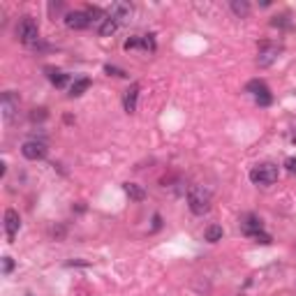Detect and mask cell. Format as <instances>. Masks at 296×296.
Segmentation results:
<instances>
[{
  "label": "cell",
  "instance_id": "obj_2",
  "mask_svg": "<svg viewBox=\"0 0 296 296\" xmlns=\"http://www.w3.org/2000/svg\"><path fill=\"white\" fill-rule=\"evenodd\" d=\"M280 176V169L271 162H264V164H257V167L250 169V181L255 185H273Z\"/></svg>",
  "mask_w": 296,
  "mask_h": 296
},
{
  "label": "cell",
  "instance_id": "obj_25",
  "mask_svg": "<svg viewBox=\"0 0 296 296\" xmlns=\"http://www.w3.org/2000/svg\"><path fill=\"white\" fill-rule=\"evenodd\" d=\"M30 118L33 121H44L47 118V109H35L33 114H30Z\"/></svg>",
  "mask_w": 296,
  "mask_h": 296
},
{
  "label": "cell",
  "instance_id": "obj_7",
  "mask_svg": "<svg viewBox=\"0 0 296 296\" xmlns=\"http://www.w3.org/2000/svg\"><path fill=\"white\" fill-rule=\"evenodd\" d=\"M241 231L245 236H250V238H252L255 234H259V231H264L262 218L255 216V213H245V216L241 218Z\"/></svg>",
  "mask_w": 296,
  "mask_h": 296
},
{
  "label": "cell",
  "instance_id": "obj_15",
  "mask_svg": "<svg viewBox=\"0 0 296 296\" xmlns=\"http://www.w3.org/2000/svg\"><path fill=\"white\" fill-rule=\"evenodd\" d=\"M116 30H118V21L111 19V16H107V19H104L100 26H97V33H100L102 37H109V35H114Z\"/></svg>",
  "mask_w": 296,
  "mask_h": 296
},
{
  "label": "cell",
  "instance_id": "obj_11",
  "mask_svg": "<svg viewBox=\"0 0 296 296\" xmlns=\"http://www.w3.org/2000/svg\"><path fill=\"white\" fill-rule=\"evenodd\" d=\"M137 100H139V83H132L125 90V95H123V107H125L128 114H135L137 111Z\"/></svg>",
  "mask_w": 296,
  "mask_h": 296
},
{
  "label": "cell",
  "instance_id": "obj_1",
  "mask_svg": "<svg viewBox=\"0 0 296 296\" xmlns=\"http://www.w3.org/2000/svg\"><path fill=\"white\" fill-rule=\"evenodd\" d=\"M188 206L195 216H204L211 211V192L204 185H192L188 190Z\"/></svg>",
  "mask_w": 296,
  "mask_h": 296
},
{
  "label": "cell",
  "instance_id": "obj_13",
  "mask_svg": "<svg viewBox=\"0 0 296 296\" xmlns=\"http://www.w3.org/2000/svg\"><path fill=\"white\" fill-rule=\"evenodd\" d=\"M123 190H125V195L132 199V202H144L146 199V190L142 185H137V183H123Z\"/></svg>",
  "mask_w": 296,
  "mask_h": 296
},
{
  "label": "cell",
  "instance_id": "obj_21",
  "mask_svg": "<svg viewBox=\"0 0 296 296\" xmlns=\"http://www.w3.org/2000/svg\"><path fill=\"white\" fill-rule=\"evenodd\" d=\"M137 47H142V37H130V40L123 44V49H125V51H130V49H137Z\"/></svg>",
  "mask_w": 296,
  "mask_h": 296
},
{
  "label": "cell",
  "instance_id": "obj_24",
  "mask_svg": "<svg viewBox=\"0 0 296 296\" xmlns=\"http://www.w3.org/2000/svg\"><path fill=\"white\" fill-rule=\"evenodd\" d=\"M12 269H14V262H12V257H2V273H12Z\"/></svg>",
  "mask_w": 296,
  "mask_h": 296
},
{
  "label": "cell",
  "instance_id": "obj_20",
  "mask_svg": "<svg viewBox=\"0 0 296 296\" xmlns=\"http://www.w3.org/2000/svg\"><path fill=\"white\" fill-rule=\"evenodd\" d=\"M104 72L109 74V76H121V79H125L128 76V72L121 68H114V65H104Z\"/></svg>",
  "mask_w": 296,
  "mask_h": 296
},
{
  "label": "cell",
  "instance_id": "obj_22",
  "mask_svg": "<svg viewBox=\"0 0 296 296\" xmlns=\"http://www.w3.org/2000/svg\"><path fill=\"white\" fill-rule=\"evenodd\" d=\"M252 238H255L257 243H262V245H269V243L273 241V238H271V236L266 234V231H259V234H255V236H252Z\"/></svg>",
  "mask_w": 296,
  "mask_h": 296
},
{
  "label": "cell",
  "instance_id": "obj_3",
  "mask_svg": "<svg viewBox=\"0 0 296 296\" xmlns=\"http://www.w3.org/2000/svg\"><path fill=\"white\" fill-rule=\"evenodd\" d=\"M16 35H19V40L26 47H35L40 42V26H37V21L33 16H23L19 21V26H16Z\"/></svg>",
  "mask_w": 296,
  "mask_h": 296
},
{
  "label": "cell",
  "instance_id": "obj_5",
  "mask_svg": "<svg viewBox=\"0 0 296 296\" xmlns=\"http://www.w3.org/2000/svg\"><path fill=\"white\" fill-rule=\"evenodd\" d=\"M47 153H49L47 144L37 142V139H30V142H26L23 146H21V155H23L26 160H33V162L44 160V157H47Z\"/></svg>",
  "mask_w": 296,
  "mask_h": 296
},
{
  "label": "cell",
  "instance_id": "obj_4",
  "mask_svg": "<svg viewBox=\"0 0 296 296\" xmlns=\"http://www.w3.org/2000/svg\"><path fill=\"white\" fill-rule=\"evenodd\" d=\"M283 54L280 44H271V42H262L259 44V56H257V65L259 68H269L278 61V56Z\"/></svg>",
  "mask_w": 296,
  "mask_h": 296
},
{
  "label": "cell",
  "instance_id": "obj_9",
  "mask_svg": "<svg viewBox=\"0 0 296 296\" xmlns=\"http://www.w3.org/2000/svg\"><path fill=\"white\" fill-rule=\"evenodd\" d=\"M93 21L88 19L86 12H68L65 14V26L72 28V30H86Z\"/></svg>",
  "mask_w": 296,
  "mask_h": 296
},
{
  "label": "cell",
  "instance_id": "obj_27",
  "mask_svg": "<svg viewBox=\"0 0 296 296\" xmlns=\"http://www.w3.org/2000/svg\"><path fill=\"white\" fill-rule=\"evenodd\" d=\"M160 216H153V229H160Z\"/></svg>",
  "mask_w": 296,
  "mask_h": 296
},
{
  "label": "cell",
  "instance_id": "obj_17",
  "mask_svg": "<svg viewBox=\"0 0 296 296\" xmlns=\"http://www.w3.org/2000/svg\"><path fill=\"white\" fill-rule=\"evenodd\" d=\"M231 12L236 14V16H248L250 14V2L248 0H231Z\"/></svg>",
  "mask_w": 296,
  "mask_h": 296
},
{
  "label": "cell",
  "instance_id": "obj_6",
  "mask_svg": "<svg viewBox=\"0 0 296 296\" xmlns=\"http://www.w3.org/2000/svg\"><path fill=\"white\" fill-rule=\"evenodd\" d=\"M245 90L255 95V100H257V104H259V107H269L271 102H273V95H271V90L266 88V83H264V81H259V79L250 81L248 86H245Z\"/></svg>",
  "mask_w": 296,
  "mask_h": 296
},
{
  "label": "cell",
  "instance_id": "obj_16",
  "mask_svg": "<svg viewBox=\"0 0 296 296\" xmlns=\"http://www.w3.org/2000/svg\"><path fill=\"white\" fill-rule=\"evenodd\" d=\"M222 234H224V231H222L220 224H209L206 231H204V238L209 243H218V241H222Z\"/></svg>",
  "mask_w": 296,
  "mask_h": 296
},
{
  "label": "cell",
  "instance_id": "obj_14",
  "mask_svg": "<svg viewBox=\"0 0 296 296\" xmlns=\"http://www.w3.org/2000/svg\"><path fill=\"white\" fill-rule=\"evenodd\" d=\"M90 88V79L88 76H81V79H74V83L70 86V95L72 97H79V95H83Z\"/></svg>",
  "mask_w": 296,
  "mask_h": 296
},
{
  "label": "cell",
  "instance_id": "obj_23",
  "mask_svg": "<svg viewBox=\"0 0 296 296\" xmlns=\"http://www.w3.org/2000/svg\"><path fill=\"white\" fill-rule=\"evenodd\" d=\"M142 47H144V49H150V51H155V40H153V35H144V37H142Z\"/></svg>",
  "mask_w": 296,
  "mask_h": 296
},
{
  "label": "cell",
  "instance_id": "obj_8",
  "mask_svg": "<svg viewBox=\"0 0 296 296\" xmlns=\"http://www.w3.org/2000/svg\"><path fill=\"white\" fill-rule=\"evenodd\" d=\"M0 104H2V118H5V121H12L14 114L19 111V95L14 93V90H7V93H2Z\"/></svg>",
  "mask_w": 296,
  "mask_h": 296
},
{
  "label": "cell",
  "instance_id": "obj_19",
  "mask_svg": "<svg viewBox=\"0 0 296 296\" xmlns=\"http://www.w3.org/2000/svg\"><path fill=\"white\" fill-rule=\"evenodd\" d=\"M49 79H51V83H54L56 88H65V86H68V81H70V74H65V72H51V74H49Z\"/></svg>",
  "mask_w": 296,
  "mask_h": 296
},
{
  "label": "cell",
  "instance_id": "obj_12",
  "mask_svg": "<svg viewBox=\"0 0 296 296\" xmlns=\"http://www.w3.org/2000/svg\"><path fill=\"white\" fill-rule=\"evenodd\" d=\"M130 14H132V7H130L128 2H111V5L107 7V16H111V19H116V21L128 19Z\"/></svg>",
  "mask_w": 296,
  "mask_h": 296
},
{
  "label": "cell",
  "instance_id": "obj_18",
  "mask_svg": "<svg viewBox=\"0 0 296 296\" xmlns=\"http://www.w3.org/2000/svg\"><path fill=\"white\" fill-rule=\"evenodd\" d=\"M83 12H86V14H88V19L95 21V23H102V21L107 19V14L102 12V9H100L97 5H86V9H83Z\"/></svg>",
  "mask_w": 296,
  "mask_h": 296
},
{
  "label": "cell",
  "instance_id": "obj_10",
  "mask_svg": "<svg viewBox=\"0 0 296 296\" xmlns=\"http://www.w3.org/2000/svg\"><path fill=\"white\" fill-rule=\"evenodd\" d=\"M19 227H21L19 213H16L14 209H7V211H5V234H7V241H9V243L14 241V236H16Z\"/></svg>",
  "mask_w": 296,
  "mask_h": 296
},
{
  "label": "cell",
  "instance_id": "obj_26",
  "mask_svg": "<svg viewBox=\"0 0 296 296\" xmlns=\"http://www.w3.org/2000/svg\"><path fill=\"white\" fill-rule=\"evenodd\" d=\"M285 167H287L290 174H296V157H287V160H285Z\"/></svg>",
  "mask_w": 296,
  "mask_h": 296
}]
</instances>
